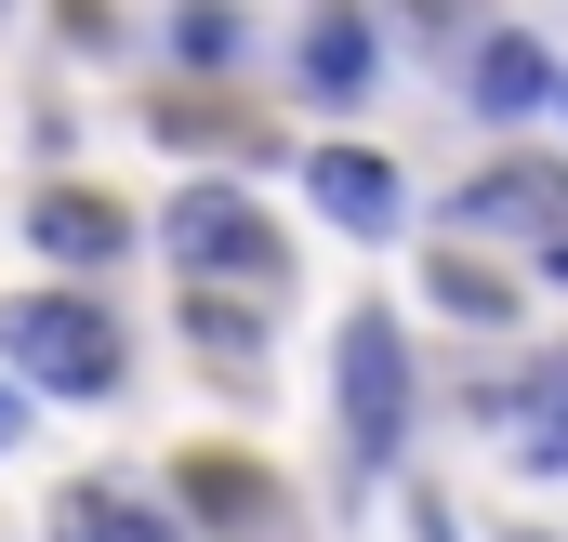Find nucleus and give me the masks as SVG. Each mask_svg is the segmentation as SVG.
Here are the masks:
<instances>
[{"label":"nucleus","mask_w":568,"mask_h":542,"mask_svg":"<svg viewBox=\"0 0 568 542\" xmlns=\"http://www.w3.org/2000/svg\"><path fill=\"white\" fill-rule=\"evenodd\" d=\"M0 358H13L27 384H53V398H106V384H120V331H106V304H67V291L0 304Z\"/></svg>","instance_id":"obj_1"},{"label":"nucleus","mask_w":568,"mask_h":542,"mask_svg":"<svg viewBox=\"0 0 568 542\" xmlns=\"http://www.w3.org/2000/svg\"><path fill=\"white\" fill-rule=\"evenodd\" d=\"M344 436H357V476H384L410 450V344H397V318H344Z\"/></svg>","instance_id":"obj_2"},{"label":"nucleus","mask_w":568,"mask_h":542,"mask_svg":"<svg viewBox=\"0 0 568 542\" xmlns=\"http://www.w3.org/2000/svg\"><path fill=\"white\" fill-rule=\"evenodd\" d=\"M172 252L199 278H278V239H265V212H252L239 185H185V199H172Z\"/></svg>","instance_id":"obj_3"},{"label":"nucleus","mask_w":568,"mask_h":542,"mask_svg":"<svg viewBox=\"0 0 568 542\" xmlns=\"http://www.w3.org/2000/svg\"><path fill=\"white\" fill-rule=\"evenodd\" d=\"M27 239H40L53 265H120V252H133V225H120V199H93V185H53V199L27 212Z\"/></svg>","instance_id":"obj_4"},{"label":"nucleus","mask_w":568,"mask_h":542,"mask_svg":"<svg viewBox=\"0 0 568 542\" xmlns=\"http://www.w3.org/2000/svg\"><path fill=\"white\" fill-rule=\"evenodd\" d=\"M463 212H476V225H529V239H542V265L568 278V172H489Z\"/></svg>","instance_id":"obj_5"},{"label":"nucleus","mask_w":568,"mask_h":542,"mask_svg":"<svg viewBox=\"0 0 568 542\" xmlns=\"http://www.w3.org/2000/svg\"><path fill=\"white\" fill-rule=\"evenodd\" d=\"M317 212L357 225V239H384V225H397V172H384V159H317Z\"/></svg>","instance_id":"obj_6"},{"label":"nucleus","mask_w":568,"mask_h":542,"mask_svg":"<svg viewBox=\"0 0 568 542\" xmlns=\"http://www.w3.org/2000/svg\"><path fill=\"white\" fill-rule=\"evenodd\" d=\"M542 93H556V67H542V40H489V53H476V107H489V120H529Z\"/></svg>","instance_id":"obj_7"},{"label":"nucleus","mask_w":568,"mask_h":542,"mask_svg":"<svg viewBox=\"0 0 568 542\" xmlns=\"http://www.w3.org/2000/svg\"><path fill=\"white\" fill-rule=\"evenodd\" d=\"M185 503H199L212 530H278V490H265V476H239V463H212V450L185 463Z\"/></svg>","instance_id":"obj_8"},{"label":"nucleus","mask_w":568,"mask_h":542,"mask_svg":"<svg viewBox=\"0 0 568 542\" xmlns=\"http://www.w3.org/2000/svg\"><path fill=\"white\" fill-rule=\"evenodd\" d=\"M357 80H371V27H357V13H317V27H304V93L344 107Z\"/></svg>","instance_id":"obj_9"},{"label":"nucleus","mask_w":568,"mask_h":542,"mask_svg":"<svg viewBox=\"0 0 568 542\" xmlns=\"http://www.w3.org/2000/svg\"><path fill=\"white\" fill-rule=\"evenodd\" d=\"M516 463H542V476H568V358L516 398Z\"/></svg>","instance_id":"obj_10"},{"label":"nucleus","mask_w":568,"mask_h":542,"mask_svg":"<svg viewBox=\"0 0 568 542\" xmlns=\"http://www.w3.org/2000/svg\"><path fill=\"white\" fill-rule=\"evenodd\" d=\"M53 542H172L145 503H106V490H67L53 503Z\"/></svg>","instance_id":"obj_11"},{"label":"nucleus","mask_w":568,"mask_h":542,"mask_svg":"<svg viewBox=\"0 0 568 542\" xmlns=\"http://www.w3.org/2000/svg\"><path fill=\"white\" fill-rule=\"evenodd\" d=\"M185 344H199V358H239V371H252V344H265V331H252V304H212V278H199V291H185Z\"/></svg>","instance_id":"obj_12"},{"label":"nucleus","mask_w":568,"mask_h":542,"mask_svg":"<svg viewBox=\"0 0 568 542\" xmlns=\"http://www.w3.org/2000/svg\"><path fill=\"white\" fill-rule=\"evenodd\" d=\"M436 304H449V318H516V291L489 265H436Z\"/></svg>","instance_id":"obj_13"},{"label":"nucleus","mask_w":568,"mask_h":542,"mask_svg":"<svg viewBox=\"0 0 568 542\" xmlns=\"http://www.w3.org/2000/svg\"><path fill=\"white\" fill-rule=\"evenodd\" d=\"M159 133H172V145H252V120H225V107H185V93H172V107H159Z\"/></svg>","instance_id":"obj_14"},{"label":"nucleus","mask_w":568,"mask_h":542,"mask_svg":"<svg viewBox=\"0 0 568 542\" xmlns=\"http://www.w3.org/2000/svg\"><path fill=\"white\" fill-rule=\"evenodd\" d=\"M185 53H199V67H225V53H239V13H212V0H199V13H185Z\"/></svg>","instance_id":"obj_15"},{"label":"nucleus","mask_w":568,"mask_h":542,"mask_svg":"<svg viewBox=\"0 0 568 542\" xmlns=\"http://www.w3.org/2000/svg\"><path fill=\"white\" fill-rule=\"evenodd\" d=\"M13 436H27V410H13V384H0V450H13Z\"/></svg>","instance_id":"obj_16"},{"label":"nucleus","mask_w":568,"mask_h":542,"mask_svg":"<svg viewBox=\"0 0 568 542\" xmlns=\"http://www.w3.org/2000/svg\"><path fill=\"white\" fill-rule=\"evenodd\" d=\"M516 542H542V530H516Z\"/></svg>","instance_id":"obj_17"}]
</instances>
